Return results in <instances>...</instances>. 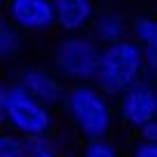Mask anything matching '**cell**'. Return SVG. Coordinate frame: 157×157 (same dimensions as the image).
<instances>
[{
	"label": "cell",
	"instance_id": "cell-1",
	"mask_svg": "<svg viewBox=\"0 0 157 157\" xmlns=\"http://www.w3.org/2000/svg\"><path fill=\"white\" fill-rule=\"evenodd\" d=\"M63 113L69 127L81 136L83 143L106 141L116 129V99L109 97L95 83H76L67 86L63 99Z\"/></svg>",
	"mask_w": 157,
	"mask_h": 157
},
{
	"label": "cell",
	"instance_id": "cell-2",
	"mask_svg": "<svg viewBox=\"0 0 157 157\" xmlns=\"http://www.w3.org/2000/svg\"><path fill=\"white\" fill-rule=\"evenodd\" d=\"M0 118L5 129L25 141L51 136L56 129V113L44 102L25 93L14 78L5 81L0 88Z\"/></svg>",
	"mask_w": 157,
	"mask_h": 157
},
{
	"label": "cell",
	"instance_id": "cell-3",
	"mask_svg": "<svg viewBox=\"0 0 157 157\" xmlns=\"http://www.w3.org/2000/svg\"><path fill=\"white\" fill-rule=\"evenodd\" d=\"M146 76V51L136 39L127 37L123 42L102 46L95 86H99L109 97H120Z\"/></svg>",
	"mask_w": 157,
	"mask_h": 157
},
{
	"label": "cell",
	"instance_id": "cell-4",
	"mask_svg": "<svg viewBox=\"0 0 157 157\" xmlns=\"http://www.w3.org/2000/svg\"><path fill=\"white\" fill-rule=\"evenodd\" d=\"M102 46L90 33L63 35L51 49V67L67 86L95 83Z\"/></svg>",
	"mask_w": 157,
	"mask_h": 157
},
{
	"label": "cell",
	"instance_id": "cell-5",
	"mask_svg": "<svg viewBox=\"0 0 157 157\" xmlns=\"http://www.w3.org/2000/svg\"><path fill=\"white\" fill-rule=\"evenodd\" d=\"M116 116L123 127L136 132L139 136L157 125V81L146 76L116 97Z\"/></svg>",
	"mask_w": 157,
	"mask_h": 157
},
{
	"label": "cell",
	"instance_id": "cell-6",
	"mask_svg": "<svg viewBox=\"0 0 157 157\" xmlns=\"http://www.w3.org/2000/svg\"><path fill=\"white\" fill-rule=\"evenodd\" d=\"M5 14V21L23 35H44L58 28L53 0H7Z\"/></svg>",
	"mask_w": 157,
	"mask_h": 157
},
{
	"label": "cell",
	"instance_id": "cell-7",
	"mask_svg": "<svg viewBox=\"0 0 157 157\" xmlns=\"http://www.w3.org/2000/svg\"><path fill=\"white\" fill-rule=\"evenodd\" d=\"M14 81L30 93L35 99L44 102L46 106L58 109L63 106L65 93H67V83L56 74L53 67H44V65H25L16 72Z\"/></svg>",
	"mask_w": 157,
	"mask_h": 157
},
{
	"label": "cell",
	"instance_id": "cell-8",
	"mask_svg": "<svg viewBox=\"0 0 157 157\" xmlns=\"http://www.w3.org/2000/svg\"><path fill=\"white\" fill-rule=\"evenodd\" d=\"M56 23L63 35H81L88 33L97 16L95 0H53Z\"/></svg>",
	"mask_w": 157,
	"mask_h": 157
},
{
	"label": "cell",
	"instance_id": "cell-9",
	"mask_svg": "<svg viewBox=\"0 0 157 157\" xmlns=\"http://www.w3.org/2000/svg\"><path fill=\"white\" fill-rule=\"evenodd\" d=\"M88 33L95 37V42L99 46H109L132 37V21L116 7H104L97 12Z\"/></svg>",
	"mask_w": 157,
	"mask_h": 157
},
{
	"label": "cell",
	"instance_id": "cell-10",
	"mask_svg": "<svg viewBox=\"0 0 157 157\" xmlns=\"http://www.w3.org/2000/svg\"><path fill=\"white\" fill-rule=\"evenodd\" d=\"M132 39H136L146 51L148 78L157 81V16H136L132 21Z\"/></svg>",
	"mask_w": 157,
	"mask_h": 157
},
{
	"label": "cell",
	"instance_id": "cell-11",
	"mask_svg": "<svg viewBox=\"0 0 157 157\" xmlns=\"http://www.w3.org/2000/svg\"><path fill=\"white\" fill-rule=\"evenodd\" d=\"M25 35L21 30H16L10 21L0 25V58L5 60V63H12L21 56L23 51V42H25Z\"/></svg>",
	"mask_w": 157,
	"mask_h": 157
},
{
	"label": "cell",
	"instance_id": "cell-12",
	"mask_svg": "<svg viewBox=\"0 0 157 157\" xmlns=\"http://www.w3.org/2000/svg\"><path fill=\"white\" fill-rule=\"evenodd\" d=\"M33 148H30V141L16 136L12 132H5L0 136V157H30Z\"/></svg>",
	"mask_w": 157,
	"mask_h": 157
},
{
	"label": "cell",
	"instance_id": "cell-13",
	"mask_svg": "<svg viewBox=\"0 0 157 157\" xmlns=\"http://www.w3.org/2000/svg\"><path fill=\"white\" fill-rule=\"evenodd\" d=\"M30 148H33L30 157H67L63 150V141L56 134L37 139V141H30Z\"/></svg>",
	"mask_w": 157,
	"mask_h": 157
},
{
	"label": "cell",
	"instance_id": "cell-14",
	"mask_svg": "<svg viewBox=\"0 0 157 157\" xmlns=\"http://www.w3.org/2000/svg\"><path fill=\"white\" fill-rule=\"evenodd\" d=\"M76 157H125V155L120 152V148H118L111 139H106V141L83 143Z\"/></svg>",
	"mask_w": 157,
	"mask_h": 157
},
{
	"label": "cell",
	"instance_id": "cell-15",
	"mask_svg": "<svg viewBox=\"0 0 157 157\" xmlns=\"http://www.w3.org/2000/svg\"><path fill=\"white\" fill-rule=\"evenodd\" d=\"M127 157H157V146L148 139H141L139 136L134 141V146L129 148V155Z\"/></svg>",
	"mask_w": 157,
	"mask_h": 157
},
{
	"label": "cell",
	"instance_id": "cell-16",
	"mask_svg": "<svg viewBox=\"0 0 157 157\" xmlns=\"http://www.w3.org/2000/svg\"><path fill=\"white\" fill-rule=\"evenodd\" d=\"M141 139H148V141H152V143L157 146V125H152L148 132H143V134H141Z\"/></svg>",
	"mask_w": 157,
	"mask_h": 157
}]
</instances>
